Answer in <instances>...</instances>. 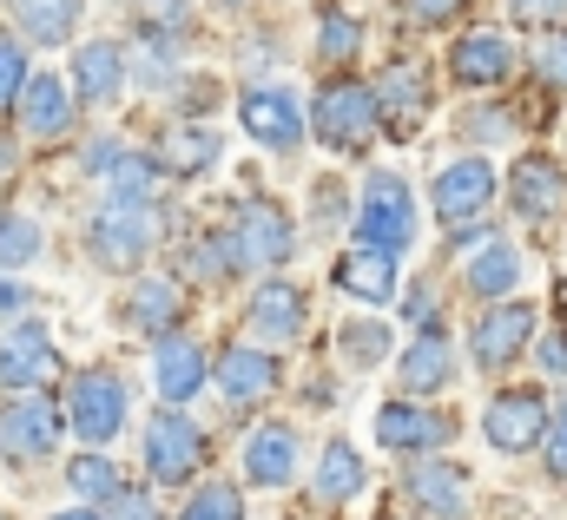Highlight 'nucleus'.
<instances>
[{
    "label": "nucleus",
    "instance_id": "nucleus-1",
    "mask_svg": "<svg viewBox=\"0 0 567 520\" xmlns=\"http://www.w3.org/2000/svg\"><path fill=\"white\" fill-rule=\"evenodd\" d=\"M158 245V205L133 191H106L86 218V258L106 277H140V263Z\"/></svg>",
    "mask_w": 567,
    "mask_h": 520
},
{
    "label": "nucleus",
    "instance_id": "nucleus-2",
    "mask_svg": "<svg viewBox=\"0 0 567 520\" xmlns=\"http://www.w3.org/2000/svg\"><path fill=\"white\" fill-rule=\"evenodd\" d=\"M303 113H310V138H317L323 152H337V158H363V152L377 145V132H383L377 86H363V80H350V73L323 80Z\"/></svg>",
    "mask_w": 567,
    "mask_h": 520
},
{
    "label": "nucleus",
    "instance_id": "nucleus-3",
    "mask_svg": "<svg viewBox=\"0 0 567 520\" xmlns=\"http://www.w3.org/2000/svg\"><path fill=\"white\" fill-rule=\"evenodd\" d=\"M350 231H357V245L403 258V251L416 245V231H423L410 178H403V171H390V165L363 171V191H357V218H350Z\"/></svg>",
    "mask_w": 567,
    "mask_h": 520
},
{
    "label": "nucleus",
    "instance_id": "nucleus-4",
    "mask_svg": "<svg viewBox=\"0 0 567 520\" xmlns=\"http://www.w3.org/2000/svg\"><path fill=\"white\" fill-rule=\"evenodd\" d=\"M60 408H66V435H80L86 448H106V441H120L126 422H133V389H126L120 370L93 363V370H73V376H66Z\"/></svg>",
    "mask_w": 567,
    "mask_h": 520
},
{
    "label": "nucleus",
    "instance_id": "nucleus-5",
    "mask_svg": "<svg viewBox=\"0 0 567 520\" xmlns=\"http://www.w3.org/2000/svg\"><path fill=\"white\" fill-rule=\"evenodd\" d=\"M140 455H145L152 488H192L205 475V461H212V441H205V428L185 408H152V422L140 435Z\"/></svg>",
    "mask_w": 567,
    "mask_h": 520
},
{
    "label": "nucleus",
    "instance_id": "nucleus-6",
    "mask_svg": "<svg viewBox=\"0 0 567 520\" xmlns=\"http://www.w3.org/2000/svg\"><path fill=\"white\" fill-rule=\"evenodd\" d=\"M60 441H66V408H60V395H47V389L7 395V408H0V461L40 468V461L60 455Z\"/></svg>",
    "mask_w": 567,
    "mask_h": 520
},
{
    "label": "nucleus",
    "instance_id": "nucleus-7",
    "mask_svg": "<svg viewBox=\"0 0 567 520\" xmlns=\"http://www.w3.org/2000/svg\"><path fill=\"white\" fill-rule=\"evenodd\" d=\"M231 245H238V263L258 270V277H278L284 263L297 258V218L284 211L278 198H245L238 218H231Z\"/></svg>",
    "mask_w": 567,
    "mask_h": 520
},
{
    "label": "nucleus",
    "instance_id": "nucleus-8",
    "mask_svg": "<svg viewBox=\"0 0 567 520\" xmlns=\"http://www.w3.org/2000/svg\"><path fill=\"white\" fill-rule=\"evenodd\" d=\"M495 165L482 158V152H462V158H449L435 178H429V205H435V218L449 225V231H468V225H482L488 218V205H495Z\"/></svg>",
    "mask_w": 567,
    "mask_h": 520
},
{
    "label": "nucleus",
    "instance_id": "nucleus-9",
    "mask_svg": "<svg viewBox=\"0 0 567 520\" xmlns=\"http://www.w3.org/2000/svg\"><path fill=\"white\" fill-rule=\"evenodd\" d=\"M238 126H245L251 145H265L271 158H290L303 145V132H310V113H303V100L290 86L265 80V86H245L238 93Z\"/></svg>",
    "mask_w": 567,
    "mask_h": 520
},
{
    "label": "nucleus",
    "instance_id": "nucleus-10",
    "mask_svg": "<svg viewBox=\"0 0 567 520\" xmlns=\"http://www.w3.org/2000/svg\"><path fill=\"white\" fill-rule=\"evenodd\" d=\"M535 303H515V297H502V303H488L482 316H475V330H468V363L482 370V376H502V370H515L522 363V350L535 343Z\"/></svg>",
    "mask_w": 567,
    "mask_h": 520
},
{
    "label": "nucleus",
    "instance_id": "nucleus-11",
    "mask_svg": "<svg viewBox=\"0 0 567 520\" xmlns=\"http://www.w3.org/2000/svg\"><path fill=\"white\" fill-rule=\"evenodd\" d=\"M152 165H158V178H178V185H192V178H205V171H218V158H225V132L212 126V119H165V126L152 132Z\"/></svg>",
    "mask_w": 567,
    "mask_h": 520
},
{
    "label": "nucleus",
    "instance_id": "nucleus-12",
    "mask_svg": "<svg viewBox=\"0 0 567 520\" xmlns=\"http://www.w3.org/2000/svg\"><path fill=\"white\" fill-rule=\"evenodd\" d=\"M53 376H60V343H53V330H47L40 316L7 323V330H0V389L33 395V389H47Z\"/></svg>",
    "mask_w": 567,
    "mask_h": 520
},
{
    "label": "nucleus",
    "instance_id": "nucleus-13",
    "mask_svg": "<svg viewBox=\"0 0 567 520\" xmlns=\"http://www.w3.org/2000/svg\"><path fill=\"white\" fill-rule=\"evenodd\" d=\"M548 422H555V408L542 389H495L482 408V441L495 455H528V448H542Z\"/></svg>",
    "mask_w": 567,
    "mask_h": 520
},
{
    "label": "nucleus",
    "instance_id": "nucleus-14",
    "mask_svg": "<svg viewBox=\"0 0 567 520\" xmlns=\"http://www.w3.org/2000/svg\"><path fill=\"white\" fill-rule=\"evenodd\" d=\"M212 383H218V395L231 408H258V402H271L284 389V363H278V350L245 336V343H225L212 356Z\"/></svg>",
    "mask_w": 567,
    "mask_h": 520
},
{
    "label": "nucleus",
    "instance_id": "nucleus-15",
    "mask_svg": "<svg viewBox=\"0 0 567 520\" xmlns=\"http://www.w3.org/2000/svg\"><path fill=\"white\" fill-rule=\"evenodd\" d=\"M120 316H126L133 336H152V343H158V336H178V330H185L192 297H185V283H178L172 270H140V277L126 283Z\"/></svg>",
    "mask_w": 567,
    "mask_h": 520
},
{
    "label": "nucleus",
    "instance_id": "nucleus-16",
    "mask_svg": "<svg viewBox=\"0 0 567 520\" xmlns=\"http://www.w3.org/2000/svg\"><path fill=\"white\" fill-rule=\"evenodd\" d=\"M303 323H310V290L290 283V277H258V290H251V303H245V330H251V343L284 350V343L303 336Z\"/></svg>",
    "mask_w": 567,
    "mask_h": 520
},
{
    "label": "nucleus",
    "instance_id": "nucleus-17",
    "mask_svg": "<svg viewBox=\"0 0 567 520\" xmlns=\"http://www.w3.org/2000/svg\"><path fill=\"white\" fill-rule=\"evenodd\" d=\"M449 435H455V415L429 408V402H416V395H396V402L377 408V441H383L390 455L423 461V455H435V448H449Z\"/></svg>",
    "mask_w": 567,
    "mask_h": 520
},
{
    "label": "nucleus",
    "instance_id": "nucleus-18",
    "mask_svg": "<svg viewBox=\"0 0 567 520\" xmlns=\"http://www.w3.org/2000/svg\"><path fill=\"white\" fill-rule=\"evenodd\" d=\"M238 468H245V481L251 488H290L297 475H303V428L297 422H258L251 435H245V455H238Z\"/></svg>",
    "mask_w": 567,
    "mask_h": 520
},
{
    "label": "nucleus",
    "instance_id": "nucleus-19",
    "mask_svg": "<svg viewBox=\"0 0 567 520\" xmlns=\"http://www.w3.org/2000/svg\"><path fill=\"white\" fill-rule=\"evenodd\" d=\"M205 383H212V350H205L192 330L152 343V395H158L165 408H185L192 395H205Z\"/></svg>",
    "mask_w": 567,
    "mask_h": 520
},
{
    "label": "nucleus",
    "instance_id": "nucleus-20",
    "mask_svg": "<svg viewBox=\"0 0 567 520\" xmlns=\"http://www.w3.org/2000/svg\"><path fill=\"white\" fill-rule=\"evenodd\" d=\"M66 86H73V100H80V106H93V113L120 106V100H126V86H133V53H126L120 40H86V46L73 53Z\"/></svg>",
    "mask_w": 567,
    "mask_h": 520
},
{
    "label": "nucleus",
    "instance_id": "nucleus-21",
    "mask_svg": "<svg viewBox=\"0 0 567 520\" xmlns=\"http://www.w3.org/2000/svg\"><path fill=\"white\" fill-rule=\"evenodd\" d=\"M13 119H20L27 145H60L73 132V119H80V100H73V86L60 73H33L27 93H20V106H13Z\"/></svg>",
    "mask_w": 567,
    "mask_h": 520
},
{
    "label": "nucleus",
    "instance_id": "nucleus-22",
    "mask_svg": "<svg viewBox=\"0 0 567 520\" xmlns=\"http://www.w3.org/2000/svg\"><path fill=\"white\" fill-rule=\"evenodd\" d=\"M508 205H515V218H528V225L561 218V205H567L561 158H548V152H522V158L508 165Z\"/></svg>",
    "mask_w": 567,
    "mask_h": 520
},
{
    "label": "nucleus",
    "instance_id": "nucleus-23",
    "mask_svg": "<svg viewBox=\"0 0 567 520\" xmlns=\"http://www.w3.org/2000/svg\"><path fill=\"white\" fill-rule=\"evenodd\" d=\"M429 106H435L429 73L416 66V60H390V66H383V80H377V113H383L390 138H416L423 119H429Z\"/></svg>",
    "mask_w": 567,
    "mask_h": 520
},
{
    "label": "nucleus",
    "instance_id": "nucleus-24",
    "mask_svg": "<svg viewBox=\"0 0 567 520\" xmlns=\"http://www.w3.org/2000/svg\"><path fill=\"white\" fill-rule=\"evenodd\" d=\"M403 501L416 508L423 520H462L468 514V468H455V461H410V475H403Z\"/></svg>",
    "mask_w": 567,
    "mask_h": 520
},
{
    "label": "nucleus",
    "instance_id": "nucleus-25",
    "mask_svg": "<svg viewBox=\"0 0 567 520\" xmlns=\"http://www.w3.org/2000/svg\"><path fill=\"white\" fill-rule=\"evenodd\" d=\"M455 376H462V370H455V343H449V330H416L410 350L396 356V383H403V395H416V402L442 395Z\"/></svg>",
    "mask_w": 567,
    "mask_h": 520
},
{
    "label": "nucleus",
    "instance_id": "nucleus-26",
    "mask_svg": "<svg viewBox=\"0 0 567 520\" xmlns=\"http://www.w3.org/2000/svg\"><path fill=\"white\" fill-rule=\"evenodd\" d=\"M449 73H455V86H502L515 73V40L495 27H475L449 46Z\"/></svg>",
    "mask_w": 567,
    "mask_h": 520
},
{
    "label": "nucleus",
    "instance_id": "nucleus-27",
    "mask_svg": "<svg viewBox=\"0 0 567 520\" xmlns=\"http://www.w3.org/2000/svg\"><path fill=\"white\" fill-rule=\"evenodd\" d=\"M330 283H337L343 297H357V303H370V310H377V303H390V297H396V283H403V277H396V258H390V251L357 245V251H343V258L330 263Z\"/></svg>",
    "mask_w": 567,
    "mask_h": 520
},
{
    "label": "nucleus",
    "instance_id": "nucleus-28",
    "mask_svg": "<svg viewBox=\"0 0 567 520\" xmlns=\"http://www.w3.org/2000/svg\"><path fill=\"white\" fill-rule=\"evenodd\" d=\"M7 13H13V33L27 40V46H66L73 33H80V13H86V0H7Z\"/></svg>",
    "mask_w": 567,
    "mask_h": 520
},
{
    "label": "nucleus",
    "instance_id": "nucleus-29",
    "mask_svg": "<svg viewBox=\"0 0 567 520\" xmlns=\"http://www.w3.org/2000/svg\"><path fill=\"white\" fill-rule=\"evenodd\" d=\"M363 488H370V468H363V455H357L343 435H330V441H323V455H317L310 495H317L323 508H343V501H357Z\"/></svg>",
    "mask_w": 567,
    "mask_h": 520
},
{
    "label": "nucleus",
    "instance_id": "nucleus-30",
    "mask_svg": "<svg viewBox=\"0 0 567 520\" xmlns=\"http://www.w3.org/2000/svg\"><path fill=\"white\" fill-rule=\"evenodd\" d=\"M462 283H468L482 303H502V297H515V283H522V251H515L508 238H488V245H475V258L462 263Z\"/></svg>",
    "mask_w": 567,
    "mask_h": 520
},
{
    "label": "nucleus",
    "instance_id": "nucleus-31",
    "mask_svg": "<svg viewBox=\"0 0 567 520\" xmlns=\"http://www.w3.org/2000/svg\"><path fill=\"white\" fill-rule=\"evenodd\" d=\"M363 46H370V27H363L343 0H323V7H317V40H310V53H317L323 66H350Z\"/></svg>",
    "mask_w": 567,
    "mask_h": 520
},
{
    "label": "nucleus",
    "instance_id": "nucleus-32",
    "mask_svg": "<svg viewBox=\"0 0 567 520\" xmlns=\"http://www.w3.org/2000/svg\"><path fill=\"white\" fill-rule=\"evenodd\" d=\"M66 488H73L80 508H106V501L126 488V475H120V461H113L106 448H80V455L66 461Z\"/></svg>",
    "mask_w": 567,
    "mask_h": 520
},
{
    "label": "nucleus",
    "instance_id": "nucleus-33",
    "mask_svg": "<svg viewBox=\"0 0 567 520\" xmlns=\"http://www.w3.org/2000/svg\"><path fill=\"white\" fill-rule=\"evenodd\" d=\"M185 270H192V283H205V290L231 283V277L245 270V263H238V245H231V225H225V231H205V238H192Z\"/></svg>",
    "mask_w": 567,
    "mask_h": 520
},
{
    "label": "nucleus",
    "instance_id": "nucleus-34",
    "mask_svg": "<svg viewBox=\"0 0 567 520\" xmlns=\"http://www.w3.org/2000/svg\"><path fill=\"white\" fill-rule=\"evenodd\" d=\"M47 258V225L33 211H0V270H27V263Z\"/></svg>",
    "mask_w": 567,
    "mask_h": 520
},
{
    "label": "nucleus",
    "instance_id": "nucleus-35",
    "mask_svg": "<svg viewBox=\"0 0 567 520\" xmlns=\"http://www.w3.org/2000/svg\"><path fill=\"white\" fill-rule=\"evenodd\" d=\"M337 356H343V370H377V363L390 356L383 316H350V323L337 330Z\"/></svg>",
    "mask_w": 567,
    "mask_h": 520
},
{
    "label": "nucleus",
    "instance_id": "nucleus-36",
    "mask_svg": "<svg viewBox=\"0 0 567 520\" xmlns=\"http://www.w3.org/2000/svg\"><path fill=\"white\" fill-rule=\"evenodd\" d=\"M178 520H245V488L238 481H192Z\"/></svg>",
    "mask_w": 567,
    "mask_h": 520
},
{
    "label": "nucleus",
    "instance_id": "nucleus-37",
    "mask_svg": "<svg viewBox=\"0 0 567 520\" xmlns=\"http://www.w3.org/2000/svg\"><path fill=\"white\" fill-rule=\"evenodd\" d=\"M303 205H310V231H343V225L357 218V198H350L343 178H330V171L310 178V198H303Z\"/></svg>",
    "mask_w": 567,
    "mask_h": 520
},
{
    "label": "nucleus",
    "instance_id": "nucleus-38",
    "mask_svg": "<svg viewBox=\"0 0 567 520\" xmlns=\"http://www.w3.org/2000/svg\"><path fill=\"white\" fill-rule=\"evenodd\" d=\"M126 158H133V145H126L120 132H100V138H86V145H80V171H86V178H100V185H113V178L126 171Z\"/></svg>",
    "mask_w": 567,
    "mask_h": 520
},
{
    "label": "nucleus",
    "instance_id": "nucleus-39",
    "mask_svg": "<svg viewBox=\"0 0 567 520\" xmlns=\"http://www.w3.org/2000/svg\"><path fill=\"white\" fill-rule=\"evenodd\" d=\"M27 80H33V66H27V40H20V33H0V113L20 106Z\"/></svg>",
    "mask_w": 567,
    "mask_h": 520
},
{
    "label": "nucleus",
    "instance_id": "nucleus-40",
    "mask_svg": "<svg viewBox=\"0 0 567 520\" xmlns=\"http://www.w3.org/2000/svg\"><path fill=\"white\" fill-rule=\"evenodd\" d=\"M140 27H152V33H165V40H192V27H198V7L192 0H145V20Z\"/></svg>",
    "mask_w": 567,
    "mask_h": 520
},
{
    "label": "nucleus",
    "instance_id": "nucleus-41",
    "mask_svg": "<svg viewBox=\"0 0 567 520\" xmlns=\"http://www.w3.org/2000/svg\"><path fill=\"white\" fill-rule=\"evenodd\" d=\"M100 514H106V520H165V514H158V501H152V488H133V481H126Z\"/></svg>",
    "mask_w": 567,
    "mask_h": 520
},
{
    "label": "nucleus",
    "instance_id": "nucleus-42",
    "mask_svg": "<svg viewBox=\"0 0 567 520\" xmlns=\"http://www.w3.org/2000/svg\"><path fill=\"white\" fill-rule=\"evenodd\" d=\"M535 73L548 80V86H567V33H542V46H535Z\"/></svg>",
    "mask_w": 567,
    "mask_h": 520
},
{
    "label": "nucleus",
    "instance_id": "nucleus-43",
    "mask_svg": "<svg viewBox=\"0 0 567 520\" xmlns=\"http://www.w3.org/2000/svg\"><path fill=\"white\" fill-rule=\"evenodd\" d=\"M33 316V283H20L13 270H0V323H20Z\"/></svg>",
    "mask_w": 567,
    "mask_h": 520
},
{
    "label": "nucleus",
    "instance_id": "nucleus-44",
    "mask_svg": "<svg viewBox=\"0 0 567 520\" xmlns=\"http://www.w3.org/2000/svg\"><path fill=\"white\" fill-rule=\"evenodd\" d=\"M508 13L522 20V27H561V13H567V0H508Z\"/></svg>",
    "mask_w": 567,
    "mask_h": 520
},
{
    "label": "nucleus",
    "instance_id": "nucleus-45",
    "mask_svg": "<svg viewBox=\"0 0 567 520\" xmlns=\"http://www.w3.org/2000/svg\"><path fill=\"white\" fill-rule=\"evenodd\" d=\"M435 303H442V297H435V283H416V290H403V316H410V323H416V330H435Z\"/></svg>",
    "mask_w": 567,
    "mask_h": 520
},
{
    "label": "nucleus",
    "instance_id": "nucleus-46",
    "mask_svg": "<svg viewBox=\"0 0 567 520\" xmlns=\"http://www.w3.org/2000/svg\"><path fill=\"white\" fill-rule=\"evenodd\" d=\"M462 7H468V0H403V13H410L416 27H449Z\"/></svg>",
    "mask_w": 567,
    "mask_h": 520
},
{
    "label": "nucleus",
    "instance_id": "nucleus-47",
    "mask_svg": "<svg viewBox=\"0 0 567 520\" xmlns=\"http://www.w3.org/2000/svg\"><path fill=\"white\" fill-rule=\"evenodd\" d=\"M542 455H548V475L567 481V408L548 422V435H542Z\"/></svg>",
    "mask_w": 567,
    "mask_h": 520
},
{
    "label": "nucleus",
    "instance_id": "nucleus-48",
    "mask_svg": "<svg viewBox=\"0 0 567 520\" xmlns=\"http://www.w3.org/2000/svg\"><path fill=\"white\" fill-rule=\"evenodd\" d=\"M535 363H542L548 376H561V370H567V343H561V336H542V343H535Z\"/></svg>",
    "mask_w": 567,
    "mask_h": 520
},
{
    "label": "nucleus",
    "instance_id": "nucleus-49",
    "mask_svg": "<svg viewBox=\"0 0 567 520\" xmlns=\"http://www.w3.org/2000/svg\"><path fill=\"white\" fill-rule=\"evenodd\" d=\"M20 171V145L13 138H0V178H13Z\"/></svg>",
    "mask_w": 567,
    "mask_h": 520
},
{
    "label": "nucleus",
    "instance_id": "nucleus-50",
    "mask_svg": "<svg viewBox=\"0 0 567 520\" xmlns=\"http://www.w3.org/2000/svg\"><path fill=\"white\" fill-rule=\"evenodd\" d=\"M47 520H106L100 508H60V514H47Z\"/></svg>",
    "mask_w": 567,
    "mask_h": 520
},
{
    "label": "nucleus",
    "instance_id": "nucleus-51",
    "mask_svg": "<svg viewBox=\"0 0 567 520\" xmlns=\"http://www.w3.org/2000/svg\"><path fill=\"white\" fill-rule=\"evenodd\" d=\"M212 7H218V13H238V7H251V0H212Z\"/></svg>",
    "mask_w": 567,
    "mask_h": 520
},
{
    "label": "nucleus",
    "instance_id": "nucleus-52",
    "mask_svg": "<svg viewBox=\"0 0 567 520\" xmlns=\"http://www.w3.org/2000/svg\"><path fill=\"white\" fill-rule=\"evenodd\" d=\"M0 520H7V508H0Z\"/></svg>",
    "mask_w": 567,
    "mask_h": 520
}]
</instances>
